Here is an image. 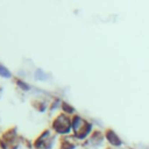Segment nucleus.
Masks as SVG:
<instances>
[{"instance_id":"f257e3e1","label":"nucleus","mask_w":149,"mask_h":149,"mask_svg":"<svg viewBox=\"0 0 149 149\" xmlns=\"http://www.w3.org/2000/svg\"><path fill=\"white\" fill-rule=\"evenodd\" d=\"M0 72L3 74V77H9V74H10V73H9V72H8L3 66H0Z\"/></svg>"}]
</instances>
